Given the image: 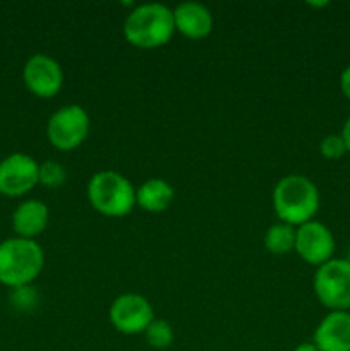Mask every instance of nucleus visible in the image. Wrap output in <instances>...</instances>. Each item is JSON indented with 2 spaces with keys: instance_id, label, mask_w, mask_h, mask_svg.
Masks as SVG:
<instances>
[{
  "instance_id": "obj_9",
  "label": "nucleus",
  "mask_w": 350,
  "mask_h": 351,
  "mask_svg": "<svg viewBox=\"0 0 350 351\" xmlns=\"http://www.w3.org/2000/svg\"><path fill=\"white\" fill-rule=\"evenodd\" d=\"M23 79L26 88L38 98H51L64 84V71L50 55L34 53L24 64Z\"/></svg>"
},
{
  "instance_id": "obj_23",
  "label": "nucleus",
  "mask_w": 350,
  "mask_h": 351,
  "mask_svg": "<svg viewBox=\"0 0 350 351\" xmlns=\"http://www.w3.org/2000/svg\"><path fill=\"white\" fill-rule=\"evenodd\" d=\"M345 261L350 264V249H349V254H347V259Z\"/></svg>"
},
{
  "instance_id": "obj_22",
  "label": "nucleus",
  "mask_w": 350,
  "mask_h": 351,
  "mask_svg": "<svg viewBox=\"0 0 350 351\" xmlns=\"http://www.w3.org/2000/svg\"><path fill=\"white\" fill-rule=\"evenodd\" d=\"M292 351H319L318 348L314 346V343H302V345L295 346Z\"/></svg>"
},
{
  "instance_id": "obj_19",
  "label": "nucleus",
  "mask_w": 350,
  "mask_h": 351,
  "mask_svg": "<svg viewBox=\"0 0 350 351\" xmlns=\"http://www.w3.org/2000/svg\"><path fill=\"white\" fill-rule=\"evenodd\" d=\"M12 304L16 305L19 311H30L31 307H34L38 300V295L33 288L27 285V287H21L12 290V297H10Z\"/></svg>"
},
{
  "instance_id": "obj_18",
  "label": "nucleus",
  "mask_w": 350,
  "mask_h": 351,
  "mask_svg": "<svg viewBox=\"0 0 350 351\" xmlns=\"http://www.w3.org/2000/svg\"><path fill=\"white\" fill-rule=\"evenodd\" d=\"M319 151H321L323 156L328 158V160H338V158H342L343 154L347 153V146L340 134H329V136L321 139V143H319Z\"/></svg>"
},
{
  "instance_id": "obj_21",
  "label": "nucleus",
  "mask_w": 350,
  "mask_h": 351,
  "mask_svg": "<svg viewBox=\"0 0 350 351\" xmlns=\"http://www.w3.org/2000/svg\"><path fill=\"white\" fill-rule=\"evenodd\" d=\"M340 136H342L343 143H345L347 151H350V117L347 119V122H345V125H343L342 134H340Z\"/></svg>"
},
{
  "instance_id": "obj_16",
  "label": "nucleus",
  "mask_w": 350,
  "mask_h": 351,
  "mask_svg": "<svg viewBox=\"0 0 350 351\" xmlns=\"http://www.w3.org/2000/svg\"><path fill=\"white\" fill-rule=\"evenodd\" d=\"M148 345L154 350H167L174 343V328L168 321L154 319L144 331Z\"/></svg>"
},
{
  "instance_id": "obj_15",
  "label": "nucleus",
  "mask_w": 350,
  "mask_h": 351,
  "mask_svg": "<svg viewBox=\"0 0 350 351\" xmlns=\"http://www.w3.org/2000/svg\"><path fill=\"white\" fill-rule=\"evenodd\" d=\"M264 247L268 252L277 254H288L295 249V228L288 223H275L266 230L264 235Z\"/></svg>"
},
{
  "instance_id": "obj_5",
  "label": "nucleus",
  "mask_w": 350,
  "mask_h": 351,
  "mask_svg": "<svg viewBox=\"0 0 350 351\" xmlns=\"http://www.w3.org/2000/svg\"><path fill=\"white\" fill-rule=\"evenodd\" d=\"M314 293L329 311L350 308V264L345 259H329L314 274Z\"/></svg>"
},
{
  "instance_id": "obj_2",
  "label": "nucleus",
  "mask_w": 350,
  "mask_h": 351,
  "mask_svg": "<svg viewBox=\"0 0 350 351\" xmlns=\"http://www.w3.org/2000/svg\"><path fill=\"white\" fill-rule=\"evenodd\" d=\"M273 208L278 218L292 226L312 221L319 209L318 187L304 175H287L275 185Z\"/></svg>"
},
{
  "instance_id": "obj_17",
  "label": "nucleus",
  "mask_w": 350,
  "mask_h": 351,
  "mask_svg": "<svg viewBox=\"0 0 350 351\" xmlns=\"http://www.w3.org/2000/svg\"><path fill=\"white\" fill-rule=\"evenodd\" d=\"M65 180H67V171H65V168L58 161L47 160L40 163V168H38V184L45 185V187L57 189L64 185Z\"/></svg>"
},
{
  "instance_id": "obj_3",
  "label": "nucleus",
  "mask_w": 350,
  "mask_h": 351,
  "mask_svg": "<svg viewBox=\"0 0 350 351\" xmlns=\"http://www.w3.org/2000/svg\"><path fill=\"white\" fill-rule=\"evenodd\" d=\"M45 254L36 240L12 237L0 242V283L16 288L27 287L40 276Z\"/></svg>"
},
{
  "instance_id": "obj_6",
  "label": "nucleus",
  "mask_w": 350,
  "mask_h": 351,
  "mask_svg": "<svg viewBox=\"0 0 350 351\" xmlns=\"http://www.w3.org/2000/svg\"><path fill=\"white\" fill-rule=\"evenodd\" d=\"M89 134V115L81 105H65L51 113L47 137L60 151H71L84 143Z\"/></svg>"
},
{
  "instance_id": "obj_4",
  "label": "nucleus",
  "mask_w": 350,
  "mask_h": 351,
  "mask_svg": "<svg viewBox=\"0 0 350 351\" xmlns=\"http://www.w3.org/2000/svg\"><path fill=\"white\" fill-rule=\"evenodd\" d=\"M88 199L102 215L120 218L129 215L136 206V189L119 171L102 170L89 178Z\"/></svg>"
},
{
  "instance_id": "obj_8",
  "label": "nucleus",
  "mask_w": 350,
  "mask_h": 351,
  "mask_svg": "<svg viewBox=\"0 0 350 351\" xmlns=\"http://www.w3.org/2000/svg\"><path fill=\"white\" fill-rule=\"evenodd\" d=\"M38 168L34 158L24 153H12L0 161V194L21 197L38 185Z\"/></svg>"
},
{
  "instance_id": "obj_20",
  "label": "nucleus",
  "mask_w": 350,
  "mask_h": 351,
  "mask_svg": "<svg viewBox=\"0 0 350 351\" xmlns=\"http://www.w3.org/2000/svg\"><path fill=\"white\" fill-rule=\"evenodd\" d=\"M340 88H342V93L350 99V65L343 69L342 75H340Z\"/></svg>"
},
{
  "instance_id": "obj_12",
  "label": "nucleus",
  "mask_w": 350,
  "mask_h": 351,
  "mask_svg": "<svg viewBox=\"0 0 350 351\" xmlns=\"http://www.w3.org/2000/svg\"><path fill=\"white\" fill-rule=\"evenodd\" d=\"M175 29L187 38H205L213 29V14L201 2L187 0L174 9Z\"/></svg>"
},
{
  "instance_id": "obj_7",
  "label": "nucleus",
  "mask_w": 350,
  "mask_h": 351,
  "mask_svg": "<svg viewBox=\"0 0 350 351\" xmlns=\"http://www.w3.org/2000/svg\"><path fill=\"white\" fill-rule=\"evenodd\" d=\"M153 321V307L139 293H122L110 305V322L122 335H141Z\"/></svg>"
},
{
  "instance_id": "obj_11",
  "label": "nucleus",
  "mask_w": 350,
  "mask_h": 351,
  "mask_svg": "<svg viewBox=\"0 0 350 351\" xmlns=\"http://www.w3.org/2000/svg\"><path fill=\"white\" fill-rule=\"evenodd\" d=\"M314 346L319 351H350V314L333 311L314 331Z\"/></svg>"
},
{
  "instance_id": "obj_14",
  "label": "nucleus",
  "mask_w": 350,
  "mask_h": 351,
  "mask_svg": "<svg viewBox=\"0 0 350 351\" xmlns=\"http://www.w3.org/2000/svg\"><path fill=\"white\" fill-rule=\"evenodd\" d=\"M174 197V187L163 178H150L136 189V204L150 213L165 211Z\"/></svg>"
},
{
  "instance_id": "obj_13",
  "label": "nucleus",
  "mask_w": 350,
  "mask_h": 351,
  "mask_svg": "<svg viewBox=\"0 0 350 351\" xmlns=\"http://www.w3.org/2000/svg\"><path fill=\"white\" fill-rule=\"evenodd\" d=\"M48 213L47 204L38 199H27L21 202L12 213V228L21 239L34 240L48 225Z\"/></svg>"
},
{
  "instance_id": "obj_1",
  "label": "nucleus",
  "mask_w": 350,
  "mask_h": 351,
  "mask_svg": "<svg viewBox=\"0 0 350 351\" xmlns=\"http://www.w3.org/2000/svg\"><path fill=\"white\" fill-rule=\"evenodd\" d=\"M175 31L174 9L161 2L136 5L126 17L124 36L137 48H158L168 43Z\"/></svg>"
},
{
  "instance_id": "obj_10",
  "label": "nucleus",
  "mask_w": 350,
  "mask_h": 351,
  "mask_svg": "<svg viewBox=\"0 0 350 351\" xmlns=\"http://www.w3.org/2000/svg\"><path fill=\"white\" fill-rule=\"evenodd\" d=\"M294 250L305 263L319 267L331 259L333 250H335V239L328 226L312 219L295 230Z\"/></svg>"
}]
</instances>
